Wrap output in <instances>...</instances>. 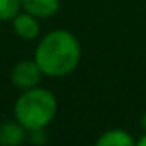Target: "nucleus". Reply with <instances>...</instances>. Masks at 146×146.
<instances>
[{
	"label": "nucleus",
	"instance_id": "obj_1",
	"mask_svg": "<svg viewBox=\"0 0 146 146\" xmlns=\"http://www.w3.org/2000/svg\"><path fill=\"white\" fill-rule=\"evenodd\" d=\"M35 60L45 76L62 78L78 67L81 60V45L72 33L57 29L40 41Z\"/></svg>",
	"mask_w": 146,
	"mask_h": 146
},
{
	"label": "nucleus",
	"instance_id": "obj_2",
	"mask_svg": "<svg viewBox=\"0 0 146 146\" xmlns=\"http://www.w3.org/2000/svg\"><path fill=\"white\" fill-rule=\"evenodd\" d=\"M57 113V98L45 88H29L14 105L16 120L26 131H43Z\"/></svg>",
	"mask_w": 146,
	"mask_h": 146
},
{
	"label": "nucleus",
	"instance_id": "obj_3",
	"mask_svg": "<svg viewBox=\"0 0 146 146\" xmlns=\"http://www.w3.org/2000/svg\"><path fill=\"white\" fill-rule=\"evenodd\" d=\"M41 76H43V72L38 67L36 60H21V62H17L14 65L12 74H11V79H12V83L17 88L29 90V88L38 86Z\"/></svg>",
	"mask_w": 146,
	"mask_h": 146
},
{
	"label": "nucleus",
	"instance_id": "obj_4",
	"mask_svg": "<svg viewBox=\"0 0 146 146\" xmlns=\"http://www.w3.org/2000/svg\"><path fill=\"white\" fill-rule=\"evenodd\" d=\"M12 26H14V31L23 38V40H35L38 35H40V23H38V17L28 14V12H23V14H16L12 17Z\"/></svg>",
	"mask_w": 146,
	"mask_h": 146
},
{
	"label": "nucleus",
	"instance_id": "obj_5",
	"mask_svg": "<svg viewBox=\"0 0 146 146\" xmlns=\"http://www.w3.org/2000/svg\"><path fill=\"white\" fill-rule=\"evenodd\" d=\"M58 5V0H21V9L38 19L52 17L53 14H57Z\"/></svg>",
	"mask_w": 146,
	"mask_h": 146
},
{
	"label": "nucleus",
	"instance_id": "obj_6",
	"mask_svg": "<svg viewBox=\"0 0 146 146\" xmlns=\"http://www.w3.org/2000/svg\"><path fill=\"white\" fill-rule=\"evenodd\" d=\"M24 127L19 122H5L0 125V144L17 146L24 141Z\"/></svg>",
	"mask_w": 146,
	"mask_h": 146
},
{
	"label": "nucleus",
	"instance_id": "obj_7",
	"mask_svg": "<svg viewBox=\"0 0 146 146\" xmlns=\"http://www.w3.org/2000/svg\"><path fill=\"white\" fill-rule=\"evenodd\" d=\"M98 146H132V137L122 129H110L96 139Z\"/></svg>",
	"mask_w": 146,
	"mask_h": 146
},
{
	"label": "nucleus",
	"instance_id": "obj_8",
	"mask_svg": "<svg viewBox=\"0 0 146 146\" xmlns=\"http://www.w3.org/2000/svg\"><path fill=\"white\" fill-rule=\"evenodd\" d=\"M21 11V0H0V21H9Z\"/></svg>",
	"mask_w": 146,
	"mask_h": 146
},
{
	"label": "nucleus",
	"instance_id": "obj_9",
	"mask_svg": "<svg viewBox=\"0 0 146 146\" xmlns=\"http://www.w3.org/2000/svg\"><path fill=\"white\" fill-rule=\"evenodd\" d=\"M141 127L146 131V112L143 113V117H141Z\"/></svg>",
	"mask_w": 146,
	"mask_h": 146
},
{
	"label": "nucleus",
	"instance_id": "obj_10",
	"mask_svg": "<svg viewBox=\"0 0 146 146\" xmlns=\"http://www.w3.org/2000/svg\"><path fill=\"white\" fill-rule=\"evenodd\" d=\"M137 144H139V146H146V134H144V136L137 141Z\"/></svg>",
	"mask_w": 146,
	"mask_h": 146
}]
</instances>
